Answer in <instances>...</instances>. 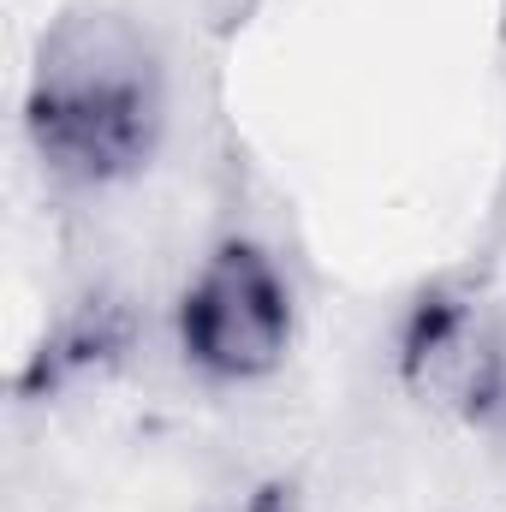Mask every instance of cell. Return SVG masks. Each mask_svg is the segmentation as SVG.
I'll use <instances>...</instances> for the list:
<instances>
[{"label":"cell","mask_w":506,"mask_h":512,"mask_svg":"<svg viewBox=\"0 0 506 512\" xmlns=\"http://www.w3.org/2000/svg\"><path fill=\"white\" fill-rule=\"evenodd\" d=\"M24 126L54 179L102 191L131 179L167 131L161 48L126 6H66L30 72Z\"/></svg>","instance_id":"cell-1"},{"label":"cell","mask_w":506,"mask_h":512,"mask_svg":"<svg viewBox=\"0 0 506 512\" xmlns=\"http://www.w3.org/2000/svg\"><path fill=\"white\" fill-rule=\"evenodd\" d=\"M292 346V286L251 239H227L197 262L179 298V352L209 382H262Z\"/></svg>","instance_id":"cell-2"},{"label":"cell","mask_w":506,"mask_h":512,"mask_svg":"<svg viewBox=\"0 0 506 512\" xmlns=\"http://www.w3.org/2000/svg\"><path fill=\"white\" fill-rule=\"evenodd\" d=\"M506 310H489L465 286H429L405 322H399V382L417 399L459 411L471 423V405L489 382L495 346H501Z\"/></svg>","instance_id":"cell-3"},{"label":"cell","mask_w":506,"mask_h":512,"mask_svg":"<svg viewBox=\"0 0 506 512\" xmlns=\"http://www.w3.org/2000/svg\"><path fill=\"white\" fill-rule=\"evenodd\" d=\"M471 429H483L489 441L506 447V322H501V346H495V364H489V382L471 405Z\"/></svg>","instance_id":"cell-4"}]
</instances>
